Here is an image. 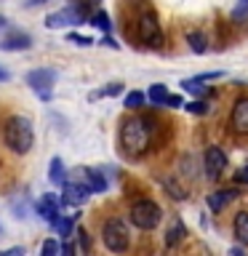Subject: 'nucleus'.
Returning <instances> with one entry per match:
<instances>
[{"mask_svg": "<svg viewBox=\"0 0 248 256\" xmlns=\"http://www.w3.org/2000/svg\"><path fill=\"white\" fill-rule=\"evenodd\" d=\"M152 142V120L147 118H128L120 128V147L128 155H144Z\"/></svg>", "mask_w": 248, "mask_h": 256, "instance_id": "obj_1", "label": "nucleus"}, {"mask_svg": "<svg viewBox=\"0 0 248 256\" xmlns=\"http://www.w3.org/2000/svg\"><path fill=\"white\" fill-rule=\"evenodd\" d=\"M6 144L8 150H14L16 155H27L32 150V142H35V131H32V123L22 115H14L6 120Z\"/></svg>", "mask_w": 248, "mask_h": 256, "instance_id": "obj_2", "label": "nucleus"}, {"mask_svg": "<svg viewBox=\"0 0 248 256\" xmlns=\"http://www.w3.org/2000/svg\"><path fill=\"white\" fill-rule=\"evenodd\" d=\"M160 219H163V211H160V206L155 200H136L131 206V222L136 224L139 230H155Z\"/></svg>", "mask_w": 248, "mask_h": 256, "instance_id": "obj_3", "label": "nucleus"}, {"mask_svg": "<svg viewBox=\"0 0 248 256\" xmlns=\"http://www.w3.org/2000/svg\"><path fill=\"white\" fill-rule=\"evenodd\" d=\"M102 240L110 251H115V254L126 251L128 248V227L120 219H107L102 227Z\"/></svg>", "mask_w": 248, "mask_h": 256, "instance_id": "obj_4", "label": "nucleus"}, {"mask_svg": "<svg viewBox=\"0 0 248 256\" xmlns=\"http://www.w3.org/2000/svg\"><path fill=\"white\" fill-rule=\"evenodd\" d=\"M27 86L35 91L40 99H51V94H54V83H56V72L54 70H32L27 72Z\"/></svg>", "mask_w": 248, "mask_h": 256, "instance_id": "obj_5", "label": "nucleus"}, {"mask_svg": "<svg viewBox=\"0 0 248 256\" xmlns=\"http://www.w3.org/2000/svg\"><path fill=\"white\" fill-rule=\"evenodd\" d=\"M86 22V8L83 6H67L62 11L51 14L46 19V27L48 30H56V27H75V24H83Z\"/></svg>", "mask_w": 248, "mask_h": 256, "instance_id": "obj_6", "label": "nucleus"}, {"mask_svg": "<svg viewBox=\"0 0 248 256\" xmlns=\"http://www.w3.org/2000/svg\"><path fill=\"white\" fill-rule=\"evenodd\" d=\"M139 40H142V43H147V46H152V48H158L160 43H163L160 22H158V16L152 11L142 14V19H139Z\"/></svg>", "mask_w": 248, "mask_h": 256, "instance_id": "obj_7", "label": "nucleus"}, {"mask_svg": "<svg viewBox=\"0 0 248 256\" xmlns=\"http://www.w3.org/2000/svg\"><path fill=\"white\" fill-rule=\"evenodd\" d=\"M203 163H206V176H208L211 182H216V179L224 174V168H227V155H224L219 147H208Z\"/></svg>", "mask_w": 248, "mask_h": 256, "instance_id": "obj_8", "label": "nucleus"}, {"mask_svg": "<svg viewBox=\"0 0 248 256\" xmlns=\"http://www.w3.org/2000/svg\"><path fill=\"white\" fill-rule=\"evenodd\" d=\"M230 128L238 136H248V96H240L235 102L232 115H230Z\"/></svg>", "mask_w": 248, "mask_h": 256, "instance_id": "obj_9", "label": "nucleus"}, {"mask_svg": "<svg viewBox=\"0 0 248 256\" xmlns=\"http://www.w3.org/2000/svg\"><path fill=\"white\" fill-rule=\"evenodd\" d=\"M62 203L64 206H83L86 200H88V195H91V190L86 187V184H67L64 182L62 184Z\"/></svg>", "mask_w": 248, "mask_h": 256, "instance_id": "obj_10", "label": "nucleus"}, {"mask_svg": "<svg viewBox=\"0 0 248 256\" xmlns=\"http://www.w3.org/2000/svg\"><path fill=\"white\" fill-rule=\"evenodd\" d=\"M38 214H40V219L48 222V224H56V219H59V200H56L54 195H43L38 200Z\"/></svg>", "mask_w": 248, "mask_h": 256, "instance_id": "obj_11", "label": "nucleus"}, {"mask_svg": "<svg viewBox=\"0 0 248 256\" xmlns=\"http://www.w3.org/2000/svg\"><path fill=\"white\" fill-rule=\"evenodd\" d=\"M235 195H238V190H219V192H211V195L206 198V203L211 208V214H222Z\"/></svg>", "mask_w": 248, "mask_h": 256, "instance_id": "obj_12", "label": "nucleus"}, {"mask_svg": "<svg viewBox=\"0 0 248 256\" xmlns=\"http://www.w3.org/2000/svg\"><path fill=\"white\" fill-rule=\"evenodd\" d=\"M30 46H32L30 35H22V32H14V35H8L3 43H0L3 51H27Z\"/></svg>", "mask_w": 248, "mask_h": 256, "instance_id": "obj_13", "label": "nucleus"}, {"mask_svg": "<svg viewBox=\"0 0 248 256\" xmlns=\"http://www.w3.org/2000/svg\"><path fill=\"white\" fill-rule=\"evenodd\" d=\"M184 235H187L184 224H182L179 219H174V222H171V227H168V232H166V246H168V248H174L176 243H182V240H184Z\"/></svg>", "mask_w": 248, "mask_h": 256, "instance_id": "obj_14", "label": "nucleus"}, {"mask_svg": "<svg viewBox=\"0 0 248 256\" xmlns=\"http://www.w3.org/2000/svg\"><path fill=\"white\" fill-rule=\"evenodd\" d=\"M48 182L56 184V187H62L64 182V163H62V158H51V163H48Z\"/></svg>", "mask_w": 248, "mask_h": 256, "instance_id": "obj_15", "label": "nucleus"}, {"mask_svg": "<svg viewBox=\"0 0 248 256\" xmlns=\"http://www.w3.org/2000/svg\"><path fill=\"white\" fill-rule=\"evenodd\" d=\"M235 238L240 246H248V211H240L235 216Z\"/></svg>", "mask_w": 248, "mask_h": 256, "instance_id": "obj_16", "label": "nucleus"}, {"mask_svg": "<svg viewBox=\"0 0 248 256\" xmlns=\"http://www.w3.org/2000/svg\"><path fill=\"white\" fill-rule=\"evenodd\" d=\"M86 176H88L86 187L91 192H104V190H107V179H104L99 171H86Z\"/></svg>", "mask_w": 248, "mask_h": 256, "instance_id": "obj_17", "label": "nucleus"}, {"mask_svg": "<svg viewBox=\"0 0 248 256\" xmlns=\"http://www.w3.org/2000/svg\"><path fill=\"white\" fill-rule=\"evenodd\" d=\"M147 99L152 102V104H166V99H168V88L163 86V83H155V86H150V91H147Z\"/></svg>", "mask_w": 248, "mask_h": 256, "instance_id": "obj_18", "label": "nucleus"}, {"mask_svg": "<svg viewBox=\"0 0 248 256\" xmlns=\"http://www.w3.org/2000/svg\"><path fill=\"white\" fill-rule=\"evenodd\" d=\"M187 43H190V48L195 54H206V35L203 32H187Z\"/></svg>", "mask_w": 248, "mask_h": 256, "instance_id": "obj_19", "label": "nucleus"}, {"mask_svg": "<svg viewBox=\"0 0 248 256\" xmlns=\"http://www.w3.org/2000/svg\"><path fill=\"white\" fill-rule=\"evenodd\" d=\"M182 88H184L187 94H195V96H206V94H208V88L203 86V80H200V78L184 80V83H182Z\"/></svg>", "mask_w": 248, "mask_h": 256, "instance_id": "obj_20", "label": "nucleus"}, {"mask_svg": "<svg viewBox=\"0 0 248 256\" xmlns=\"http://www.w3.org/2000/svg\"><path fill=\"white\" fill-rule=\"evenodd\" d=\"M75 219L78 216H67V219H56V230H59V235L67 240L72 238V230H75Z\"/></svg>", "mask_w": 248, "mask_h": 256, "instance_id": "obj_21", "label": "nucleus"}, {"mask_svg": "<svg viewBox=\"0 0 248 256\" xmlns=\"http://www.w3.org/2000/svg\"><path fill=\"white\" fill-rule=\"evenodd\" d=\"M232 22H248V0H238L232 8Z\"/></svg>", "mask_w": 248, "mask_h": 256, "instance_id": "obj_22", "label": "nucleus"}, {"mask_svg": "<svg viewBox=\"0 0 248 256\" xmlns=\"http://www.w3.org/2000/svg\"><path fill=\"white\" fill-rule=\"evenodd\" d=\"M144 99H147V96H144L142 91H131L126 96V110H139L144 104Z\"/></svg>", "mask_w": 248, "mask_h": 256, "instance_id": "obj_23", "label": "nucleus"}, {"mask_svg": "<svg viewBox=\"0 0 248 256\" xmlns=\"http://www.w3.org/2000/svg\"><path fill=\"white\" fill-rule=\"evenodd\" d=\"M91 24H94V27H99L102 32H110V16L104 14V11L94 14V16H91Z\"/></svg>", "mask_w": 248, "mask_h": 256, "instance_id": "obj_24", "label": "nucleus"}, {"mask_svg": "<svg viewBox=\"0 0 248 256\" xmlns=\"http://www.w3.org/2000/svg\"><path fill=\"white\" fill-rule=\"evenodd\" d=\"M187 112H192V115H206V112H208V104L206 102H190L187 104Z\"/></svg>", "mask_w": 248, "mask_h": 256, "instance_id": "obj_25", "label": "nucleus"}, {"mask_svg": "<svg viewBox=\"0 0 248 256\" xmlns=\"http://www.w3.org/2000/svg\"><path fill=\"white\" fill-rule=\"evenodd\" d=\"M40 251H43V256H56L59 254V243H56V240H46Z\"/></svg>", "mask_w": 248, "mask_h": 256, "instance_id": "obj_26", "label": "nucleus"}, {"mask_svg": "<svg viewBox=\"0 0 248 256\" xmlns=\"http://www.w3.org/2000/svg\"><path fill=\"white\" fill-rule=\"evenodd\" d=\"M70 43H78V46H94L91 38H83V35H75V32H70Z\"/></svg>", "mask_w": 248, "mask_h": 256, "instance_id": "obj_27", "label": "nucleus"}, {"mask_svg": "<svg viewBox=\"0 0 248 256\" xmlns=\"http://www.w3.org/2000/svg\"><path fill=\"white\" fill-rule=\"evenodd\" d=\"M166 187L171 190V195H174L176 200H184V198H187V195H184V190H182V187H176L174 182H166Z\"/></svg>", "mask_w": 248, "mask_h": 256, "instance_id": "obj_28", "label": "nucleus"}, {"mask_svg": "<svg viewBox=\"0 0 248 256\" xmlns=\"http://www.w3.org/2000/svg\"><path fill=\"white\" fill-rule=\"evenodd\" d=\"M120 91H123V86H120V83H110V86H107V88H104V91H102V94H104V96H118Z\"/></svg>", "mask_w": 248, "mask_h": 256, "instance_id": "obj_29", "label": "nucleus"}, {"mask_svg": "<svg viewBox=\"0 0 248 256\" xmlns=\"http://www.w3.org/2000/svg\"><path fill=\"white\" fill-rule=\"evenodd\" d=\"M235 182H238V184H248V166H243V168L235 174Z\"/></svg>", "mask_w": 248, "mask_h": 256, "instance_id": "obj_30", "label": "nucleus"}, {"mask_svg": "<svg viewBox=\"0 0 248 256\" xmlns=\"http://www.w3.org/2000/svg\"><path fill=\"white\" fill-rule=\"evenodd\" d=\"M166 104H168V107H182V96H171V94H168Z\"/></svg>", "mask_w": 248, "mask_h": 256, "instance_id": "obj_31", "label": "nucleus"}, {"mask_svg": "<svg viewBox=\"0 0 248 256\" xmlns=\"http://www.w3.org/2000/svg\"><path fill=\"white\" fill-rule=\"evenodd\" d=\"M78 248H75V243H64L62 248H59V254H75Z\"/></svg>", "mask_w": 248, "mask_h": 256, "instance_id": "obj_32", "label": "nucleus"}, {"mask_svg": "<svg viewBox=\"0 0 248 256\" xmlns=\"http://www.w3.org/2000/svg\"><path fill=\"white\" fill-rule=\"evenodd\" d=\"M78 235H80V246H83V251H88V235H86L83 230H80Z\"/></svg>", "mask_w": 248, "mask_h": 256, "instance_id": "obj_33", "label": "nucleus"}, {"mask_svg": "<svg viewBox=\"0 0 248 256\" xmlns=\"http://www.w3.org/2000/svg\"><path fill=\"white\" fill-rule=\"evenodd\" d=\"M102 43H104V46H110V48H118V43H115V40H112L110 35H107V38H104V40H102Z\"/></svg>", "mask_w": 248, "mask_h": 256, "instance_id": "obj_34", "label": "nucleus"}, {"mask_svg": "<svg viewBox=\"0 0 248 256\" xmlns=\"http://www.w3.org/2000/svg\"><path fill=\"white\" fill-rule=\"evenodd\" d=\"M8 78H11V75H8V72H6L3 67H0V83H6V80H8Z\"/></svg>", "mask_w": 248, "mask_h": 256, "instance_id": "obj_35", "label": "nucleus"}]
</instances>
